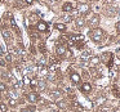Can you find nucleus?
<instances>
[{"instance_id": "1", "label": "nucleus", "mask_w": 120, "mask_h": 112, "mask_svg": "<svg viewBox=\"0 0 120 112\" xmlns=\"http://www.w3.org/2000/svg\"><path fill=\"white\" fill-rule=\"evenodd\" d=\"M89 35H90V39L93 40V41H96V43H99V41H102V40L105 39V32L102 31L101 29H93V30H90V32H89Z\"/></svg>"}, {"instance_id": "2", "label": "nucleus", "mask_w": 120, "mask_h": 112, "mask_svg": "<svg viewBox=\"0 0 120 112\" xmlns=\"http://www.w3.org/2000/svg\"><path fill=\"white\" fill-rule=\"evenodd\" d=\"M99 59H101V62H103L105 65H106V67L111 68L112 62H114V54H112V53H103Z\"/></svg>"}, {"instance_id": "3", "label": "nucleus", "mask_w": 120, "mask_h": 112, "mask_svg": "<svg viewBox=\"0 0 120 112\" xmlns=\"http://www.w3.org/2000/svg\"><path fill=\"white\" fill-rule=\"evenodd\" d=\"M79 89H80V91L84 94V95H88V94L92 93V90H93V88H92V84L89 83V81L81 83L80 85H79Z\"/></svg>"}, {"instance_id": "4", "label": "nucleus", "mask_w": 120, "mask_h": 112, "mask_svg": "<svg viewBox=\"0 0 120 112\" xmlns=\"http://www.w3.org/2000/svg\"><path fill=\"white\" fill-rule=\"evenodd\" d=\"M70 81H71V84H72V85L79 86V85L81 84V76L79 75L78 72H71V75H70Z\"/></svg>"}, {"instance_id": "5", "label": "nucleus", "mask_w": 120, "mask_h": 112, "mask_svg": "<svg viewBox=\"0 0 120 112\" xmlns=\"http://www.w3.org/2000/svg\"><path fill=\"white\" fill-rule=\"evenodd\" d=\"M26 98H27V101H29L30 103H32V104L38 103V102L40 101V95L36 93V91H31V93H29L26 95Z\"/></svg>"}, {"instance_id": "6", "label": "nucleus", "mask_w": 120, "mask_h": 112, "mask_svg": "<svg viewBox=\"0 0 120 112\" xmlns=\"http://www.w3.org/2000/svg\"><path fill=\"white\" fill-rule=\"evenodd\" d=\"M63 95V91L60 90V89H53V90H50L49 93V97L53 99V101H58V99H61Z\"/></svg>"}, {"instance_id": "7", "label": "nucleus", "mask_w": 120, "mask_h": 112, "mask_svg": "<svg viewBox=\"0 0 120 112\" xmlns=\"http://www.w3.org/2000/svg\"><path fill=\"white\" fill-rule=\"evenodd\" d=\"M99 16L98 14H92L90 17H89V26L90 27H93V29H96L97 26L99 25Z\"/></svg>"}, {"instance_id": "8", "label": "nucleus", "mask_w": 120, "mask_h": 112, "mask_svg": "<svg viewBox=\"0 0 120 112\" xmlns=\"http://www.w3.org/2000/svg\"><path fill=\"white\" fill-rule=\"evenodd\" d=\"M67 48L65 47V45H61V44H58L57 45V48H56V53H57V55L58 57H65V55H67Z\"/></svg>"}, {"instance_id": "9", "label": "nucleus", "mask_w": 120, "mask_h": 112, "mask_svg": "<svg viewBox=\"0 0 120 112\" xmlns=\"http://www.w3.org/2000/svg\"><path fill=\"white\" fill-rule=\"evenodd\" d=\"M78 11L80 14H83V16H85V14L89 13V11H90V7L88 5V4H78Z\"/></svg>"}, {"instance_id": "10", "label": "nucleus", "mask_w": 120, "mask_h": 112, "mask_svg": "<svg viewBox=\"0 0 120 112\" xmlns=\"http://www.w3.org/2000/svg\"><path fill=\"white\" fill-rule=\"evenodd\" d=\"M99 62H101V59H99V57H97V55H92L88 61V63L92 67H97V66L99 65Z\"/></svg>"}, {"instance_id": "11", "label": "nucleus", "mask_w": 120, "mask_h": 112, "mask_svg": "<svg viewBox=\"0 0 120 112\" xmlns=\"http://www.w3.org/2000/svg\"><path fill=\"white\" fill-rule=\"evenodd\" d=\"M62 11L66 12V13H67V12H72L74 11V4L70 3V1H66V3L62 5Z\"/></svg>"}, {"instance_id": "12", "label": "nucleus", "mask_w": 120, "mask_h": 112, "mask_svg": "<svg viewBox=\"0 0 120 112\" xmlns=\"http://www.w3.org/2000/svg\"><path fill=\"white\" fill-rule=\"evenodd\" d=\"M17 104H18L17 98H12V97H9V98H8V107L14 108V107H17Z\"/></svg>"}, {"instance_id": "13", "label": "nucleus", "mask_w": 120, "mask_h": 112, "mask_svg": "<svg viewBox=\"0 0 120 112\" xmlns=\"http://www.w3.org/2000/svg\"><path fill=\"white\" fill-rule=\"evenodd\" d=\"M1 34H3L4 39H5L7 41H11V40H12V34H11V31H8V30H5V29H1Z\"/></svg>"}, {"instance_id": "14", "label": "nucleus", "mask_w": 120, "mask_h": 112, "mask_svg": "<svg viewBox=\"0 0 120 112\" xmlns=\"http://www.w3.org/2000/svg\"><path fill=\"white\" fill-rule=\"evenodd\" d=\"M111 91H112V94H114L115 98H120V86H117L116 84H115V85L112 86Z\"/></svg>"}, {"instance_id": "15", "label": "nucleus", "mask_w": 120, "mask_h": 112, "mask_svg": "<svg viewBox=\"0 0 120 112\" xmlns=\"http://www.w3.org/2000/svg\"><path fill=\"white\" fill-rule=\"evenodd\" d=\"M76 26H78V29H83V27H85V19H84L83 17H79V18L76 19Z\"/></svg>"}, {"instance_id": "16", "label": "nucleus", "mask_w": 120, "mask_h": 112, "mask_svg": "<svg viewBox=\"0 0 120 112\" xmlns=\"http://www.w3.org/2000/svg\"><path fill=\"white\" fill-rule=\"evenodd\" d=\"M48 29V25L45 23V22H39V23H38V30H39V31H45V30Z\"/></svg>"}, {"instance_id": "17", "label": "nucleus", "mask_w": 120, "mask_h": 112, "mask_svg": "<svg viewBox=\"0 0 120 112\" xmlns=\"http://www.w3.org/2000/svg\"><path fill=\"white\" fill-rule=\"evenodd\" d=\"M54 27H56L57 30H60V31H66V26H65L63 23H56Z\"/></svg>"}, {"instance_id": "18", "label": "nucleus", "mask_w": 120, "mask_h": 112, "mask_svg": "<svg viewBox=\"0 0 120 112\" xmlns=\"http://www.w3.org/2000/svg\"><path fill=\"white\" fill-rule=\"evenodd\" d=\"M8 104L5 103H0V112H8Z\"/></svg>"}, {"instance_id": "19", "label": "nucleus", "mask_w": 120, "mask_h": 112, "mask_svg": "<svg viewBox=\"0 0 120 112\" xmlns=\"http://www.w3.org/2000/svg\"><path fill=\"white\" fill-rule=\"evenodd\" d=\"M26 108L29 109L30 112H36V106H35V104H29V106H26Z\"/></svg>"}, {"instance_id": "20", "label": "nucleus", "mask_w": 120, "mask_h": 112, "mask_svg": "<svg viewBox=\"0 0 120 112\" xmlns=\"http://www.w3.org/2000/svg\"><path fill=\"white\" fill-rule=\"evenodd\" d=\"M8 90V88H7V85L4 83H0V93H3V91H7Z\"/></svg>"}, {"instance_id": "21", "label": "nucleus", "mask_w": 120, "mask_h": 112, "mask_svg": "<svg viewBox=\"0 0 120 112\" xmlns=\"http://www.w3.org/2000/svg\"><path fill=\"white\" fill-rule=\"evenodd\" d=\"M62 19H63L65 22H71V21H72V16H65Z\"/></svg>"}, {"instance_id": "22", "label": "nucleus", "mask_w": 120, "mask_h": 112, "mask_svg": "<svg viewBox=\"0 0 120 112\" xmlns=\"http://www.w3.org/2000/svg\"><path fill=\"white\" fill-rule=\"evenodd\" d=\"M23 83L26 84V85H29V84H30V79L27 77V76H25V77H23Z\"/></svg>"}, {"instance_id": "23", "label": "nucleus", "mask_w": 120, "mask_h": 112, "mask_svg": "<svg viewBox=\"0 0 120 112\" xmlns=\"http://www.w3.org/2000/svg\"><path fill=\"white\" fill-rule=\"evenodd\" d=\"M116 31L120 34V22H117V23H116Z\"/></svg>"}, {"instance_id": "24", "label": "nucleus", "mask_w": 120, "mask_h": 112, "mask_svg": "<svg viewBox=\"0 0 120 112\" xmlns=\"http://www.w3.org/2000/svg\"><path fill=\"white\" fill-rule=\"evenodd\" d=\"M21 112H30V111L26 108V107H25V108H22V109H21Z\"/></svg>"}, {"instance_id": "25", "label": "nucleus", "mask_w": 120, "mask_h": 112, "mask_svg": "<svg viewBox=\"0 0 120 112\" xmlns=\"http://www.w3.org/2000/svg\"><path fill=\"white\" fill-rule=\"evenodd\" d=\"M25 1H26L27 4H32V0H25Z\"/></svg>"}, {"instance_id": "26", "label": "nucleus", "mask_w": 120, "mask_h": 112, "mask_svg": "<svg viewBox=\"0 0 120 112\" xmlns=\"http://www.w3.org/2000/svg\"><path fill=\"white\" fill-rule=\"evenodd\" d=\"M117 73H119V75H120V65L117 66Z\"/></svg>"}, {"instance_id": "27", "label": "nucleus", "mask_w": 120, "mask_h": 112, "mask_svg": "<svg viewBox=\"0 0 120 112\" xmlns=\"http://www.w3.org/2000/svg\"><path fill=\"white\" fill-rule=\"evenodd\" d=\"M48 112H58L57 109H50V111H48Z\"/></svg>"}, {"instance_id": "28", "label": "nucleus", "mask_w": 120, "mask_h": 112, "mask_svg": "<svg viewBox=\"0 0 120 112\" xmlns=\"http://www.w3.org/2000/svg\"><path fill=\"white\" fill-rule=\"evenodd\" d=\"M0 1H3V3H5V1H7V0H0Z\"/></svg>"}]
</instances>
